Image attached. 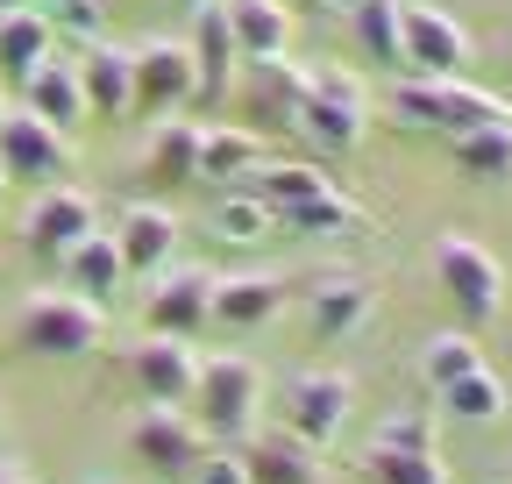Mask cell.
<instances>
[{
	"label": "cell",
	"mask_w": 512,
	"mask_h": 484,
	"mask_svg": "<svg viewBox=\"0 0 512 484\" xmlns=\"http://www.w3.org/2000/svg\"><path fill=\"white\" fill-rule=\"evenodd\" d=\"M491 121H512V107L491 93V86H470V79H434V136H470V129H491Z\"/></svg>",
	"instance_id": "24"
},
{
	"label": "cell",
	"mask_w": 512,
	"mask_h": 484,
	"mask_svg": "<svg viewBox=\"0 0 512 484\" xmlns=\"http://www.w3.org/2000/svg\"><path fill=\"white\" fill-rule=\"evenodd\" d=\"M200 129H207V121H192V114H164V121H150L143 178H157V186H192V178H200Z\"/></svg>",
	"instance_id": "23"
},
{
	"label": "cell",
	"mask_w": 512,
	"mask_h": 484,
	"mask_svg": "<svg viewBox=\"0 0 512 484\" xmlns=\"http://www.w3.org/2000/svg\"><path fill=\"white\" fill-rule=\"evenodd\" d=\"M0 200H8V171H0Z\"/></svg>",
	"instance_id": "41"
},
{
	"label": "cell",
	"mask_w": 512,
	"mask_h": 484,
	"mask_svg": "<svg viewBox=\"0 0 512 484\" xmlns=\"http://www.w3.org/2000/svg\"><path fill=\"white\" fill-rule=\"evenodd\" d=\"M448 157L470 186H512V121H491V129L448 136Z\"/></svg>",
	"instance_id": "27"
},
{
	"label": "cell",
	"mask_w": 512,
	"mask_h": 484,
	"mask_svg": "<svg viewBox=\"0 0 512 484\" xmlns=\"http://www.w3.org/2000/svg\"><path fill=\"white\" fill-rule=\"evenodd\" d=\"M29 8L57 29V43H93L100 29H107V15H100V0H29Z\"/></svg>",
	"instance_id": "35"
},
{
	"label": "cell",
	"mask_w": 512,
	"mask_h": 484,
	"mask_svg": "<svg viewBox=\"0 0 512 484\" xmlns=\"http://www.w3.org/2000/svg\"><path fill=\"white\" fill-rule=\"evenodd\" d=\"M477 363H484L477 328H441V335L420 342V385H427V392H448L456 378H470Z\"/></svg>",
	"instance_id": "30"
},
{
	"label": "cell",
	"mask_w": 512,
	"mask_h": 484,
	"mask_svg": "<svg viewBox=\"0 0 512 484\" xmlns=\"http://www.w3.org/2000/svg\"><path fill=\"white\" fill-rule=\"evenodd\" d=\"M256 164H264V136H256V129H242V121L200 129V178H214V186H242Z\"/></svg>",
	"instance_id": "26"
},
{
	"label": "cell",
	"mask_w": 512,
	"mask_h": 484,
	"mask_svg": "<svg viewBox=\"0 0 512 484\" xmlns=\"http://www.w3.org/2000/svg\"><path fill=\"white\" fill-rule=\"evenodd\" d=\"M392 114H399V129H413V136H434V79H413V72H399V86H392Z\"/></svg>",
	"instance_id": "36"
},
{
	"label": "cell",
	"mask_w": 512,
	"mask_h": 484,
	"mask_svg": "<svg viewBox=\"0 0 512 484\" xmlns=\"http://www.w3.org/2000/svg\"><path fill=\"white\" fill-rule=\"evenodd\" d=\"M143 321H150V335H178V342L214 328V271L207 264H164L150 299H143Z\"/></svg>",
	"instance_id": "12"
},
{
	"label": "cell",
	"mask_w": 512,
	"mask_h": 484,
	"mask_svg": "<svg viewBox=\"0 0 512 484\" xmlns=\"http://www.w3.org/2000/svg\"><path fill=\"white\" fill-rule=\"evenodd\" d=\"M114 250H121V271L128 278H157L164 264H178V214L157 207V200H128L114 214Z\"/></svg>",
	"instance_id": "15"
},
{
	"label": "cell",
	"mask_w": 512,
	"mask_h": 484,
	"mask_svg": "<svg viewBox=\"0 0 512 484\" xmlns=\"http://www.w3.org/2000/svg\"><path fill=\"white\" fill-rule=\"evenodd\" d=\"M8 8H29V0H0V15H8Z\"/></svg>",
	"instance_id": "40"
},
{
	"label": "cell",
	"mask_w": 512,
	"mask_h": 484,
	"mask_svg": "<svg viewBox=\"0 0 512 484\" xmlns=\"http://www.w3.org/2000/svg\"><path fill=\"white\" fill-rule=\"evenodd\" d=\"M100 335H107V307L72 292V285L22 299V314H15V349L43 356V363H79V356L100 349Z\"/></svg>",
	"instance_id": "1"
},
{
	"label": "cell",
	"mask_w": 512,
	"mask_h": 484,
	"mask_svg": "<svg viewBox=\"0 0 512 484\" xmlns=\"http://www.w3.org/2000/svg\"><path fill=\"white\" fill-rule=\"evenodd\" d=\"M185 50H192V72H200V107H221L242 57H235V36L221 22V0H192V29H185Z\"/></svg>",
	"instance_id": "17"
},
{
	"label": "cell",
	"mask_w": 512,
	"mask_h": 484,
	"mask_svg": "<svg viewBox=\"0 0 512 484\" xmlns=\"http://www.w3.org/2000/svg\"><path fill=\"white\" fill-rule=\"evenodd\" d=\"M93 228H100L93 193H79L72 178H64V186H36V200H29V214H22V250H29L36 264H64V250H79Z\"/></svg>",
	"instance_id": "9"
},
{
	"label": "cell",
	"mask_w": 512,
	"mask_h": 484,
	"mask_svg": "<svg viewBox=\"0 0 512 484\" xmlns=\"http://www.w3.org/2000/svg\"><path fill=\"white\" fill-rule=\"evenodd\" d=\"M128 79H136V114H150V121L200 107V72H192L185 36H150V43H136V50H128Z\"/></svg>",
	"instance_id": "7"
},
{
	"label": "cell",
	"mask_w": 512,
	"mask_h": 484,
	"mask_svg": "<svg viewBox=\"0 0 512 484\" xmlns=\"http://www.w3.org/2000/svg\"><path fill=\"white\" fill-rule=\"evenodd\" d=\"M221 22L235 36L242 65H264V57H292V8L285 0H221Z\"/></svg>",
	"instance_id": "21"
},
{
	"label": "cell",
	"mask_w": 512,
	"mask_h": 484,
	"mask_svg": "<svg viewBox=\"0 0 512 484\" xmlns=\"http://www.w3.org/2000/svg\"><path fill=\"white\" fill-rule=\"evenodd\" d=\"M72 65H79V86H86V121H121V114H136V79H128V50L93 36L72 50Z\"/></svg>",
	"instance_id": "18"
},
{
	"label": "cell",
	"mask_w": 512,
	"mask_h": 484,
	"mask_svg": "<svg viewBox=\"0 0 512 484\" xmlns=\"http://www.w3.org/2000/svg\"><path fill=\"white\" fill-rule=\"evenodd\" d=\"M57 271H64V285H72V292L100 299V307L114 299V285L128 278V271H121V250H114V235H107V228H93L79 250H64V264H57Z\"/></svg>",
	"instance_id": "29"
},
{
	"label": "cell",
	"mask_w": 512,
	"mask_h": 484,
	"mask_svg": "<svg viewBox=\"0 0 512 484\" xmlns=\"http://www.w3.org/2000/svg\"><path fill=\"white\" fill-rule=\"evenodd\" d=\"M285 8H306V15H328V8H349V0H285Z\"/></svg>",
	"instance_id": "38"
},
{
	"label": "cell",
	"mask_w": 512,
	"mask_h": 484,
	"mask_svg": "<svg viewBox=\"0 0 512 484\" xmlns=\"http://www.w3.org/2000/svg\"><path fill=\"white\" fill-rule=\"evenodd\" d=\"M200 449H207V435H200V420L185 406H143L128 420V456L143 470H157V477H185L200 463Z\"/></svg>",
	"instance_id": "13"
},
{
	"label": "cell",
	"mask_w": 512,
	"mask_h": 484,
	"mask_svg": "<svg viewBox=\"0 0 512 484\" xmlns=\"http://www.w3.org/2000/svg\"><path fill=\"white\" fill-rule=\"evenodd\" d=\"M121 371L150 406H185L192 385H200V349L178 342V335H150V342H136L121 356Z\"/></svg>",
	"instance_id": "14"
},
{
	"label": "cell",
	"mask_w": 512,
	"mask_h": 484,
	"mask_svg": "<svg viewBox=\"0 0 512 484\" xmlns=\"http://www.w3.org/2000/svg\"><path fill=\"white\" fill-rule=\"evenodd\" d=\"M427 264H434V285L456 299V314H463V328H491L498 314H505V264L484 250L477 235H434V250H427Z\"/></svg>",
	"instance_id": "4"
},
{
	"label": "cell",
	"mask_w": 512,
	"mask_h": 484,
	"mask_svg": "<svg viewBox=\"0 0 512 484\" xmlns=\"http://www.w3.org/2000/svg\"><path fill=\"white\" fill-rule=\"evenodd\" d=\"M292 136H306L320 157H349L363 150L370 136V93L356 72H306V100H299V121H292Z\"/></svg>",
	"instance_id": "3"
},
{
	"label": "cell",
	"mask_w": 512,
	"mask_h": 484,
	"mask_svg": "<svg viewBox=\"0 0 512 484\" xmlns=\"http://www.w3.org/2000/svg\"><path fill=\"white\" fill-rule=\"evenodd\" d=\"M256 406H264V371H256L249 356H200V385H192L185 413L200 420V435L235 449L249 428H264L256 420Z\"/></svg>",
	"instance_id": "2"
},
{
	"label": "cell",
	"mask_w": 512,
	"mask_h": 484,
	"mask_svg": "<svg viewBox=\"0 0 512 484\" xmlns=\"http://www.w3.org/2000/svg\"><path fill=\"white\" fill-rule=\"evenodd\" d=\"M178 484H249V470H242L235 449H200V463H192Z\"/></svg>",
	"instance_id": "37"
},
{
	"label": "cell",
	"mask_w": 512,
	"mask_h": 484,
	"mask_svg": "<svg viewBox=\"0 0 512 484\" xmlns=\"http://www.w3.org/2000/svg\"><path fill=\"white\" fill-rule=\"evenodd\" d=\"M0 484H29V477H22V470H15L8 456H0Z\"/></svg>",
	"instance_id": "39"
},
{
	"label": "cell",
	"mask_w": 512,
	"mask_h": 484,
	"mask_svg": "<svg viewBox=\"0 0 512 484\" xmlns=\"http://www.w3.org/2000/svg\"><path fill=\"white\" fill-rule=\"evenodd\" d=\"M349 36L377 72H399V0H349Z\"/></svg>",
	"instance_id": "32"
},
{
	"label": "cell",
	"mask_w": 512,
	"mask_h": 484,
	"mask_svg": "<svg viewBox=\"0 0 512 484\" xmlns=\"http://www.w3.org/2000/svg\"><path fill=\"white\" fill-rule=\"evenodd\" d=\"M50 50H57V29H50L36 8H8V15H0V79L22 86Z\"/></svg>",
	"instance_id": "28"
},
{
	"label": "cell",
	"mask_w": 512,
	"mask_h": 484,
	"mask_svg": "<svg viewBox=\"0 0 512 484\" xmlns=\"http://www.w3.org/2000/svg\"><path fill=\"white\" fill-rule=\"evenodd\" d=\"M285 314V278L271 271H235V278H214V328H271Z\"/></svg>",
	"instance_id": "22"
},
{
	"label": "cell",
	"mask_w": 512,
	"mask_h": 484,
	"mask_svg": "<svg viewBox=\"0 0 512 484\" xmlns=\"http://www.w3.org/2000/svg\"><path fill=\"white\" fill-rule=\"evenodd\" d=\"M242 186L264 200L271 214H292V207H306V200H320V193H335V178L320 171L313 157H292V164H256Z\"/></svg>",
	"instance_id": "25"
},
{
	"label": "cell",
	"mask_w": 512,
	"mask_h": 484,
	"mask_svg": "<svg viewBox=\"0 0 512 484\" xmlns=\"http://www.w3.org/2000/svg\"><path fill=\"white\" fill-rule=\"evenodd\" d=\"M448 420H463V428H491V420H505V378L491 371V363H477L470 378H456L448 392H434Z\"/></svg>",
	"instance_id": "31"
},
{
	"label": "cell",
	"mask_w": 512,
	"mask_h": 484,
	"mask_svg": "<svg viewBox=\"0 0 512 484\" xmlns=\"http://www.w3.org/2000/svg\"><path fill=\"white\" fill-rule=\"evenodd\" d=\"M356 413V378L349 371H299L285 378V399H278V428L299 435L306 449H328Z\"/></svg>",
	"instance_id": "6"
},
{
	"label": "cell",
	"mask_w": 512,
	"mask_h": 484,
	"mask_svg": "<svg viewBox=\"0 0 512 484\" xmlns=\"http://www.w3.org/2000/svg\"><path fill=\"white\" fill-rule=\"evenodd\" d=\"M370 484H448L441 442H434V413H392L363 449Z\"/></svg>",
	"instance_id": "8"
},
{
	"label": "cell",
	"mask_w": 512,
	"mask_h": 484,
	"mask_svg": "<svg viewBox=\"0 0 512 484\" xmlns=\"http://www.w3.org/2000/svg\"><path fill=\"white\" fill-rule=\"evenodd\" d=\"M271 228H278V214L256 200L249 186H235V193L214 200V235H221V242H264Z\"/></svg>",
	"instance_id": "34"
},
{
	"label": "cell",
	"mask_w": 512,
	"mask_h": 484,
	"mask_svg": "<svg viewBox=\"0 0 512 484\" xmlns=\"http://www.w3.org/2000/svg\"><path fill=\"white\" fill-rule=\"evenodd\" d=\"M22 107H29L36 121H50V129H64V136H72L79 121H86V86H79V65L64 57V43L43 57L29 79H22Z\"/></svg>",
	"instance_id": "20"
},
{
	"label": "cell",
	"mask_w": 512,
	"mask_h": 484,
	"mask_svg": "<svg viewBox=\"0 0 512 484\" xmlns=\"http://www.w3.org/2000/svg\"><path fill=\"white\" fill-rule=\"evenodd\" d=\"M72 136L36 121L29 107H0V171L8 178H29V186H64L72 178Z\"/></svg>",
	"instance_id": "10"
},
{
	"label": "cell",
	"mask_w": 512,
	"mask_h": 484,
	"mask_svg": "<svg viewBox=\"0 0 512 484\" xmlns=\"http://www.w3.org/2000/svg\"><path fill=\"white\" fill-rule=\"evenodd\" d=\"M228 93L242 107V129L285 136L299 121V100H306V65H292V57H264V65H242Z\"/></svg>",
	"instance_id": "11"
},
{
	"label": "cell",
	"mask_w": 512,
	"mask_h": 484,
	"mask_svg": "<svg viewBox=\"0 0 512 484\" xmlns=\"http://www.w3.org/2000/svg\"><path fill=\"white\" fill-rule=\"evenodd\" d=\"M278 228H299V235L335 242V235H363L370 221H363V207H356V200H342V193H320V200H306V207L278 214Z\"/></svg>",
	"instance_id": "33"
},
{
	"label": "cell",
	"mask_w": 512,
	"mask_h": 484,
	"mask_svg": "<svg viewBox=\"0 0 512 484\" xmlns=\"http://www.w3.org/2000/svg\"><path fill=\"white\" fill-rule=\"evenodd\" d=\"M370 314H377V285L363 271H320L306 285V328L320 342H349Z\"/></svg>",
	"instance_id": "16"
},
{
	"label": "cell",
	"mask_w": 512,
	"mask_h": 484,
	"mask_svg": "<svg viewBox=\"0 0 512 484\" xmlns=\"http://www.w3.org/2000/svg\"><path fill=\"white\" fill-rule=\"evenodd\" d=\"M470 57H477V36L434 8V0H399V72L413 79H470Z\"/></svg>",
	"instance_id": "5"
},
{
	"label": "cell",
	"mask_w": 512,
	"mask_h": 484,
	"mask_svg": "<svg viewBox=\"0 0 512 484\" xmlns=\"http://www.w3.org/2000/svg\"><path fill=\"white\" fill-rule=\"evenodd\" d=\"M235 456H242L249 484H320V477H328V470H320V449H306L285 428H249L235 442Z\"/></svg>",
	"instance_id": "19"
}]
</instances>
